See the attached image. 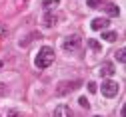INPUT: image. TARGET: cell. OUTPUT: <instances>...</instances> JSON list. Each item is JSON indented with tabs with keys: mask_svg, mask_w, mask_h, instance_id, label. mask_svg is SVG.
<instances>
[{
	"mask_svg": "<svg viewBox=\"0 0 126 117\" xmlns=\"http://www.w3.org/2000/svg\"><path fill=\"white\" fill-rule=\"evenodd\" d=\"M80 46H82V40H80V36H76V34L66 36L64 42H62V50H64L66 54H74V52H78V48H80Z\"/></svg>",
	"mask_w": 126,
	"mask_h": 117,
	"instance_id": "2",
	"label": "cell"
},
{
	"mask_svg": "<svg viewBox=\"0 0 126 117\" xmlns=\"http://www.w3.org/2000/svg\"><path fill=\"white\" fill-rule=\"evenodd\" d=\"M60 4V0H42V6H44V10L46 12H50L52 8H56Z\"/></svg>",
	"mask_w": 126,
	"mask_h": 117,
	"instance_id": "10",
	"label": "cell"
},
{
	"mask_svg": "<svg viewBox=\"0 0 126 117\" xmlns=\"http://www.w3.org/2000/svg\"><path fill=\"white\" fill-rule=\"evenodd\" d=\"M98 72H100V75H102V77H112L116 70H114V64H112V62H102Z\"/></svg>",
	"mask_w": 126,
	"mask_h": 117,
	"instance_id": "5",
	"label": "cell"
},
{
	"mask_svg": "<svg viewBox=\"0 0 126 117\" xmlns=\"http://www.w3.org/2000/svg\"><path fill=\"white\" fill-rule=\"evenodd\" d=\"M78 87H80V81H60L56 85V95H68L72 91H76Z\"/></svg>",
	"mask_w": 126,
	"mask_h": 117,
	"instance_id": "4",
	"label": "cell"
},
{
	"mask_svg": "<svg viewBox=\"0 0 126 117\" xmlns=\"http://www.w3.org/2000/svg\"><path fill=\"white\" fill-rule=\"evenodd\" d=\"M56 22H58V16L52 14V12H46L44 18H42V26H44V28H52Z\"/></svg>",
	"mask_w": 126,
	"mask_h": 117,
	"instance_id": "8",
	"label": "cell"
},
{
	"mask_svg": "<svg viewBox=\"0 0 126 117\" xmlns=\"http://www.w3.org/2000/svg\"><path fill=\"white\" fill-rule=\"evenodd\" d=\"M116 60H118L120 64H124V62H126V50H124V48L116 52Z\"/></svg>",
	"mask_w": 126,
	"mask_h": 117,
	"instance_id": "13",
	"label": "cell"
},
{
	"mask_svg": "<svg viewBox=\"0 0 126 117\" xmlns=\"http://www.w3.org/2000/svg\"><path fill=\"white\" fill-rule=\"evenodd\" d=\"M52 117H72V109H70L68 105H64V103H62V105H56Z\"/></svg>",
	"mask_w": 126,
	"mask_h": 117,
	"instance_id": "7",
	"label": "cell"
},
{
	"mask_svg": "<svg viewBox=\"0 0 126 117\" xmlns=\"http://www.w3.org/2000/svg\"><path fill=\"white\" fill-rule=\"evenodd\" d=\"M118 83L114 81V79H104L102 83H100V91H102V95L104 97H116V93H118Z\"/></svg>",
	"mask_w": 126,
	"mask_h": 117,
	"instance_id": "3",
	"label": "cell"
},
{
	"mask_svg": "<svg viewBox=\"0 0 126 117\" xmlns=\"http://www.w3.org/2000/svg\"><path fill=\"white\" fill-rule=\"evenodd\" d=\"M88 91L90 93H96V83H94V81H88Z\"/></svg>",
	"mask_w": 126,
	"mask_h": 117,
	"instance_id": "16",
	"label": "cell"
},
{
	"mask_svg": "<svg viewBox=\"0 0 126 117\" xmlns=\"http://www.w3.org/2000/svg\"><path fill=\"white\" fill-rule=\"evenodd\" d=\"M104 10H106V14H108V16H118V14H120V8H118L116 4H112V2L106 4V6H104Z\"/></svg>",
	"mask_w": 126,
	"mask_h": 117,
	"instance_id": "9",
	"label": "cell"
},
{
	"mask_svg": "<svg viewBox=\"0 0 126 117\" xmlns=\"http://www.w3.org/2000/svg\"><path fill=\"white\" fill-rule=\"evenodd\" d=\"M108 18H94L92 22H90V28L94 30V32H98V30H106L108 28Z\"/></svg>",
	"mask_w": 126,
	"mask_h": 117,
	"instance_id": "6",
	"label": "cell"
},
{
	"mask_svg": "<svg viewBox=\"0 0 126 117\" xmlns=\"http://www.w3.org/2000/svg\"><path fill=\"white\" fill-rule=\"evenodd\" d=\"M8 117H22V115H20L16 109H10V111H8Z\"/></svg>",
	"mask_w": 126,
	"mask_h": 117,
	"instance_id": "17",
	"label": "cell"
},
{
	"mask_svg": "<svg viewBox=\"0 0 126 117\" xmlns=\"http://www.w3.org/2000/svg\"><path fill=\"white\" fill-rule=\"evenodd\" d=\"M78 103H80V107H84V109H88V107H90V103H88V99H86L84 95H82L80 99H78Z\"/></svg>",
	"mask_w": 126,
	"mask_h": 117,
	"instance_id": "15",
	"label": "cell"
},
{
	"mask_svg": "<svg viewBox=\"0 0 126 117\" xmlns=\"http://www.w3.org/2000/svg\"><path fill=\"white\" fill-rule=\"evenodd\" d=\"M52 62H54V50L50 46H42L40 52L36 54V60H34L36 68L38 70H46L48 65H52Z\"/></svg>",
	"mask_w": 126,
	"mask_h": 117,
	"instance_id": "1",
	"label": "cell"
},
{
	"mask_svg": "<svg viewBox=\"0 0 126 117\" xmlns=\"http://www.w3.org/2000/svg\"><path fill=\"white\" fill-rule=\"evenodd\" d=\"M88 48L90 50H94V52H102V46H100V42H96V40H88Z\"/></svg>",
	"mask_w": 126,
	"mask_h": 117,
	"instance_id": "12",
	"label": "cell"
},
{
	"mask_svg": "<svg viewBox=\"0 0 126 117\" xmlns=\"http://www.w3.org/2000/svg\"><path fill=\"white\" fill-rule=\"evenodd\" d=\"M102 2H104V0H86V4H88L90 8H98Z\"/></svg>",
	"mask_w": 126,
	"mask_h": 117,
	"instance_id": "14",
	"label": "cell"
},
{
	"mask_svg": "<svg viewBox=\"0 0 126 117\" xmlns=\"http://www.w3.org/2000/svg\"><path fill=\"white\" fill-rule=\"evenodd\" d=\"M102 38H104L106 42H114V40L118 38V34H116V32H112V30H106V32H102Z\"/></svg>",
	"mask_w": 126,
	"mask_h": 117,
	"instance_id": "11",
	"label": "cell"
}]
</instances>
